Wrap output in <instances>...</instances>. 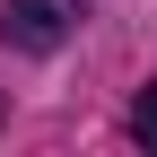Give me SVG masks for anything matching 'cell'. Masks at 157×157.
Returning <instances> with one entry per match:
<instances>
[{"mask_svg":"<svg viewBox=\"0 0 157 157\" xmlns=\"http://www.w3.org/2000/svg\"><path fill=\"white\" fill-rule=\"evenodd\" d=\"M0 35H9L17 52H61L70 44V0H9Z\"/></svg>","mask_w":157,"mask_h":157,"instance_id":"cell-1","label":"cell"},{"mask_svg":"<svg viewBox=\"0 0 157 157\" xmlns=\"http://www.w3.org/2000/svg\"><path fill=\"white\" fill-rule=\"evenodd\" d=\"M131 131H140V140L157 148V78H148V87H140V105H131Z\"/></svg>","mask_w":157,"mask_h":157,"instance_id":"cell-2","label":"cell"}]
</instances>
